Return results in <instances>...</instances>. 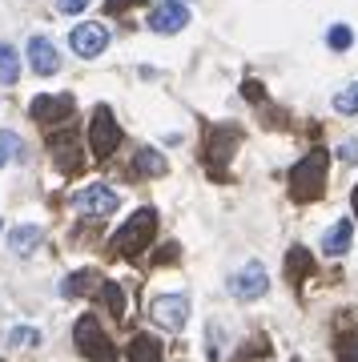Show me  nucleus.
I'll return each instance as SVG.
<instances>
[{
    "instance_id": "1",
    "label": "nucleus",
    "mask_w": 358,
    "mask_h": 362,
    "mask_svg": "<svg viewBox=\"0 0 358 362\" xmlns=\"http://www.w3.org/2000/svg\"><path fill=\"white\" fill-rule=\"evenodd\" d=\"M326 173H330V153L318 145L290 169V197L294 202H318L326 194Z\"/></svg>"
},
{
    "instance_id": "2",
    "label": "nucleus",
    "mask_w": 358,
    "mask_h": 362,
    "mask_svg": "<svg viewBox=\"0 0 358 362\" xmlns=\"http://www.w3.org/2000/svg\"><path fill=\"white\" fill-rule=\"evenodd\" d=\"M154 238H157V214L154 209H137V214L109 238V254L133 262V258H141V250L149 246Z\"/></svg>"
},
{
    "instance_id": "3",
    "label": "nucleus",
    "mask_w": 358,
    "mask_h": 362,
    "mask_svg": "<svg viewBox=\"0 0 358 362\" xmlns=\"http://www.w3.org/2000/svg\"><path fill=\"white\" fill-rule=\"evenodd\" d=\"M73 342H77V354H85L89 362H121L97 314H81L77 326H73Z\"/></svg>"
},
{
    "instance_id": "4",
    "label": "nucleus",
    "mask_w": 358,
    "mask_h": 362,
    "mask_svg": "<svg viewBox=\"0 0 358 362\" xmlns=\"http://www.w3.org/2000/svg\"><path fill=\"white\" fill-rule=\"evenodd\" d=\"M242 145V129L238 125H218V129H205V145H202V161L209 165V173L218 181H226V161L233 157V149Z\"/></svg>"
},
{
    "instance_id": "5",
    "label": "nucleus",
    "mask_w": 358,
    "mask_h": 362,
    "mask_svg": "<svg viewBox=\"0 0 358 362\" xmlns=\"http://www.w3.org/2000/svg\"><path fill=\"white\" fill-rule=\"evenodd\" d=\"M89 145H93V157L97 161H109L117 153V145H121V125H117V117L109 113V105H97L89 117Z\"/></svg>"
},
{
    "instance_id": "6",
    "label": "nucleus",
    "mask_w": 358,
    "mask_h": 362,
    "mask_svg": "<svg viewBox=\"0 0 358 362\" xmlns=\"http://www.w3.org/2000/svg\"><path fill=\"white\" fill-rule=\"evenodd\" d=\"M69 206L77 209L81 218H109L121 206V194H117L113 185H105V181H93V185H85V189H77V194L69 197Z\"/></svg>"
},
{
    "instance_id": "7",
    "label": "nucleus",
    "mask_w": 358,
    "mask_h": 362,
    "mask_svg": "<svg viewBox=\"0 0 358 362\" xmlns=\"http://www.w3.org/2000/svg\"><path fill=\"white\" fill-rule=\"evenodd\" d=\"M266 290H270V274L258 258H250L242 270L230 274V294L238 298V302H258Z\"/></svg>"
},
{
    "instance_id": "8",
    "label": "nucleus",
    "mask_w": 358,
    "mask_h": 362,
    "mask_svg": "<svg viewBox=\"0 0 358 362\" xmlns=\"http://www.w3.org/2000/svg\"><path fill=\"white\" fill-rule=\"evenodd\" d=\"M77 113V101L69 97V93H40L37 101L28 105V117L37 121V125H61V121H69V117Z\"/></svg>"
},
{
    "instance_id": "9",
    "label": "nucleus",
    "mask_w": 358,
    "mask_h": 362,
    "mask_svg": "<svg viewBox=\"0 0 358 362\" xmlns=\"http://www.w3.org/2000/svg\"><path fill=\"white\" fill-rule=\"evenodd\" d=\"M45 145H49L52 161H57L64 173H73V169L85 165V153H81V141H77V129H52L49 137H45Z\"/></svg>"
},
{
    "instance_id": "10",
    "label": "nucleus",
    "mask_w": 358,
    "mask_h": 362,
    "mask_svg": "<svg viewBox=\"0 0 358 362\" xmlns=\"http://www.w3.org/2000/svg\"><path fill=\"white\" fill-rule=\"evenodd\" d=\"M149 314H154L157 326H166V330H185V322H190V298L185 294H161L154 298V306H149Z\"/></svg>"
},
{
    "instance_id": "11",
    "label": "nucleus",
    "mask_w": 358,
    "mask_h": 362,
    "mask_svg": "<svg viewBox=\"0 0 358 362\" xmlns=\"http://www.w3.org/2000/svg\"><path fill=\"white\" fill-rule=\"evenodd\" d=\"M69 45H73V52H77V57L93 61V57H101V52H105V45H109V28H105V25H97V21L73 25V33H69Z\"/></svg>"
},
{
    "instance_id": "12",
    "label": "nucleus",
    "mask_w": 358,
    "mask_h": 362,
    "mask_svg": "<svg viewBox=\"0 0 358 362\" xmlns=\"http://www.w3.org/2000/svg\"><path fill=\"white\" fill-rule=\"evenodd\" d=\"M145 25L157 37H173V33H181V28L190 25V8L185 4H157L154 13L145 16Z\"/></svg>"
},
{
    "instance_id": "13",
    "label": "nucleus",
    "mask_w": 358,
    "mask_h": 362,
    "mask_svg": "<svg viewBox=\"0 0 358 362\" xmlns=\"http://www.w3.org/2000/svg\"><path fill=\"white\" fill-rule=\"evenodd\" d=\"M28 65L37 69L40 77H52V73L61 69V52H57V45H52L49 37H33L28 40Z\"/></svg>"
},
{
    "instance_id": "14",
    "label": "nucleus",
    "mask_w": 358,
    "mask_h": 362,
    "mask_svg": "<svg viewBox=\"0 0 358 362\" xmlns=\"http://www.w3.org/2000/svg\"><path fill=\"white\" fill-rule=\"evenodd\" d=\"M350 242H354V221L338 218L330 230H326V238H322V254H326V258H338V254L350 250Z\"/></svg>"
},
{
    "instance_id": "15",
    "label": "nucleus",
    "mask_w": 358,
    "mask_h": 362,
    "mask_svg": "<svg viewBox=\"0 0 358 362\" xmlns=\"http://www.w3.org/2000/svg\"><path fill=\"white\" fill-rule=\"evenodd\" d=\"M40 242H45V230H40V226H33V221L13 226V233H8V250H13V258H28Z\"/></svg>"
},
{
    "instance_id": "16",
    "label": "nucleus",
    "mask_w": 358,
    "mask_h": 362,
    "mask_svg": "<svg viewBox=\"0 0 358 362\" xmlns=\"http://www.w3.org/2000/svg\"><path fill=\"white\" fill-rule=\"evenodd\" d=\"M161 358H166V350H161V342L154 334H133V342L125 350V362H161Z\"/></svg>"
},
{
    "instance_id": "17",
    "label": "nucleus",
    "mask_w": 358,
    "mask_h": 362,
    "mask_svg": "<svg viewBox=\"0 0 358 362\" xmlns=\"http://www.w3.org/2000/svg\"><path fill=\"white\" fill-rule=\"evenodd\" d=\"M166 169H169L166 157L157 153V149H149V145L133 153V173H137V177H166Z\"/></svg>"
},
{
    "instance_id": "18",
    "label": "nucleus",
    "mask_w": 358,
    "mask_h": 362,
    "mask_svg": "<svg viewBox=\"0 0 358 362\" xmlns=\"http://www.w3.org/2000/svg\"><path fill=\"white\" fill-rule=\"evenodd\" d=\"M105 278L97 270H77L73 278H64V286H61V294L64 298H77V294H93L89 286H101Z\"/></svg>"
},
{
    "instance_id": "19",
    "label": "nucleus",
    "mask_w": 358,
    "mask_h": 362,
    "mask_svg": "<svg viewBox=\"0 0 358 362\" xmlns=\"http://www.w3.org/2000/svg\"><path fill=\"white\" fill-rule=\"evenodd\" d=\"M286 270H290V282L298 286V278H306V274L314 270L310 250H306V246H290V254H286Z\"/></svg>"
},
{
    "instance_id": "20",
    "label": "nucleus",
    "mask_w": 358,
    "mask_h": 362,
    "mask_svg": "<svg viewBox=\"0 0 358 362\" xmlns=\"http://www.w3.org/2000/svg\"><path fill=\"white\" fill-rule=\"evenodd\" d=\"M21 81V57L13 45H0V85H16Z\"/></svg>"
},
{
    "instance_id": "21",
    "label": "nucleus",
    "mask_w": 358,
    "mask_h": 362,
    "mask_svg": "<svg viewBox=\"0 0 358 362\" xmlns=\"http://www.w3.org/2000/svg\"><path fill=\"white\" fill-rule=\"evenodd\" d=\"M334 113H342V117L358 113V81L354 85H346L342 93H334Z\"/></svg>"
},
{
    "instance_id": "22",
    "label": "nucleus",
    "mask_w": 358,
    "mask_h": 362,
    "mask_svg": "<svg viewBox=\"0 0 358 362\" xmlns=\"http://www.w3.org/2000/svg\"><path fill=\"white\" fill-rule=\"evenodd\" d=\"M326 45H330L334 52H346L350 45H354V33H350V25H330V33H326Z\"/></svg>"
},
{
    "instance_id": "23",
    "label": "nucleus",
    "mask_w": 358,
    "mask_h": 362,
    "mask_svg": "<svg viewBox=\"0 0 358 362\" xmlns=\"http://www.w3.org/2000/svg\"><path fill=\"white\" fill-rule=\"evenodd\" d=\"M334 354H338V362H358V334H338Z\"/></svg>"
},
{
    "instance_id": "24",
    "label": "nucleus",
    "mask_w": 358,
    "mask_h": 362,
    "mask_svg": "<svg viewBox=\"0 0 358 362\" xmlns=\"http://www.w3.org/2000/svg\"><path fill=\"white\" fill-rule=\"evenodd\" d=\"M101 302L109 306V310L121 318L125 314V294H121V286H113V282H101Z\"/></svg>"
},
{
    "instance_id": "25",
    "label": "nucleus",
    "mask_w": 358,
    "mask_h": 362,
    "mask_svg": "<svg viewBox=\"0 0 358 362\" xmlns=\"http://www.w3.org/2000/svg\"><path fill=\"white\" fill-rule=\"evenodd\" d=\"M8 342H13V346H37L40 334H37V330H28V326H16L13 334H8Z\"/></svg>"
},
{
    "instance_id": "26",
    "label": "nucleus",
    "mask_w": 358,
    "mask_h": 362,
    "mask_svg": "<svg viewBox=\"0 0 358 362\" xmlns=\"http://www.w3.org/2000/svg\"><path fill=\"white\" fill-rule=\"evenodd\" d=\"M0 149H4V153H25V145H21V137H16L13 129H0Z\"/></svg>"
},
{
    "instance_id": "27",
    "label": "nucleus",
    "mask_w": 358,
    "mask_h": 362,
    "mask_svg": "<svg viewBox=\"0 0 358 362\" xmlns=\"http://www.w3.org/2000/svg\"><path fill=\"white\" fill-rule=\"evenodd\" d=\"M89 8V0H57V13L73 16V13H85Z\"/></svg>"
},
{
    "instance_id": "28",
    "label": "nucleus",
    "mask_w": 358,
    "mask_h": 362,
    "mask_svg": "<svg viewBox=\"0 0 358 362\" xmlns=\"http://www.w3.org/2000/svg\"><path fill=\"white\" fill-rule=\"evenodd\" d=\"M338 157H342L346 165H358V141H342L338 145Z\"/></svg>"
},
{
    "instance_id": "29",
    "label": "nucleus",
    "mask_w": 358,
    "mask_h": 362,
    "mask_svg": "<svg viewBox=\"0 0 358 362\" xmlns=\"http://www.w3.org/2000/svg\"><path fill=\"white\" fill-rule=\"evenodd\" d=\"M178 254H181V250H178V242H169V246H161V250H157V262H161V266H169V262H178Z\"/></svg>"
},
{
    "instance_id": "30",
    "label": "nucleus",
    "mask_w": 358,
    "mask_h": 362,
    "mask_svg": "<svg viewBox=\"0 0 358 362\" xmlns=\"http://www.w3.org/2000/svg\"><path fill=\"white\" fill-rule=\"evenodd\" d=\"M105 4H109V13H129V8H137L145 0H105Z\"/></svg>"
},
{
    "instance_id": "31",
    "label": "nucleus",
    "mask_w": 358,
    "mask_h": 362,
    "mask_svg": "<svg viewBox=\"0 0 358 362\" xmlns=\"http://www.w3.org/2000/svg\"><path fill=\"white\" fill-rule=\"evenodd\" d=\"M242 89H246V97H250V101H262V85H258V81H246Z\"/></svg>"
},
{
    "instance_id": "32",
    "label": "nucleus",
    "mask_w": 358,
    "mask_h": 362,
    "mask_svg": "<svg viewBox=\"0 0 358 362\" xmlns=\"http://www.w3.org/2000/svg\"><path fill=\"white\" fill-rule=\"evenodd\" d=\"M350 209H354V218H358V185H354V194H350Z\"/></svg>"
},
{
    "instance_id": "33",
    "label": "nucleus",
    "mask_w": 358,
    "mask_h": 362,
    "mask_svg": "<svg viewBox=\"0 0 358 362\" xmlns=\"http://www.w3.org/2000/svg\"><path fill=\"white\" fill-rule=\"evenodd\" d=\"M4 161H8V153H4V149H0V165H4Z\"/></svg>"
},
{
    "instance_id": "34",
    "label": "nucleus",
    "mask_w": 358,
    "mask_h": 362,
    "mask_svg": "<svg viewBox=\"0 0 358 362\" xmlns=\"http://www.w3.org/2000/svg\"><path fill=\"white\" fill-rule=\"evenodd\" d=\"M161 4H181V0H161Z\"/></svg>"
}]
</instances>
